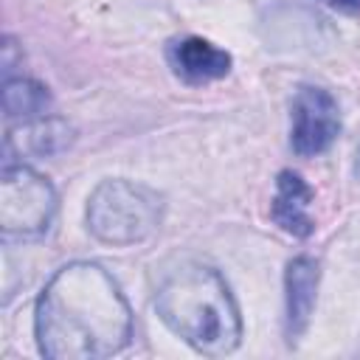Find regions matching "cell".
I'll return each mask as SVG.
<instances>
[{"label":"cell","mask_w":360,"mask_h":360,"mask_svg":"<svg viewBox=\"0 0 360 360\" xmlns=\"http://www.w3.org/2000/svg\"><path fill=\"white\" fill-rule=\"evenodd\" d=\"M34 338L48 360H101L127 349L132 309L118 281L96 262H70L42 287Z\"/></svg>","instance_id":"obj_1"},{"label":"cell","mask_w":360,"mask_h":360,"mask_svg":"<svg viewBox=\"0 0 360 360\" xmlns=\"http://www.w3.org/2000/svg\"><path fill=\"white\" fill-rule=\"evenodd\" d=\"M158 318L194 352L228 354L242 340V315L225 278L208 264L174 267L155 292Z\"/></svg>","instance_id":"obj_2"},{"label":"cell","mask_w":360,"mask_h":360,"mask_svg":"<svg viewBox=\"0 0 360 360\" xmlns=\"http://www.w3.org/2000/svg\"><path fill=\"white\" fill-rule=\"evenodd\" d=\"M163 219V197L132 180H104L87 200L90 233L115 248L146 242Z\"/></svg>","instance_id":"obj_3"},{"label":"cell","mask_w":360,"mask_h":360,"mask_svg":"<svg viewBox=\"0 0 360 360\" xmlns=\"http://www.w3.org/2000/svg\"><path fill=\"white\" fill-rule=\"evenodd\" d=\"M56 191L45 174L25 163H6L0 172V231L31 239L51 228Z\"/></svg>","instance_id":"obj_4"},{"label":"cell","mask_w":360,"mask_h":360,"mask_svg":"<svg viewBox=\"0 0 360 360\" xmlns=\"http://www.w3.org/2000/svg\"><path fill=\"white\" fill-rule=\"evenodd\" d=\"M340 135V110L329 90L304 84L290 107V146L301 158L323 155Z\"/></svg>","instance_id":"obj_5"},{"label":"cell","mask_w":360,"mask_h":360,"mask_svg":"<svg viewBox=\"0 0 360 360\" xmlns=\"http://www.w3.org/2000/svg\"><path fill=\"white\" fill-rule=\"evenodd\" d=\"M321 284V264L312 256H295L284 270V335L287 343H298L307 332Z\"/></svg>","instance_id":"obj_6"},{"label":"cell","mask_w":360,"mask_h":360,"mask_svg":"<svg viewBox=\"0 0 360 360\" xmlns=\"http://www.w3.org/2000/svg\"><path fill=\"white\" fill-rule=\"evenodd\" d=\"M174 76L186 84H208L231 73V53L202 37H180L166 48Z\"/></svg>","instance_id":"obj_7"},{"label":"cell","mask_w":360,"mask_h":360,"mask_svg":"<svg viewBox=\"0 0 360 360\" xmlns=\"http://www.w3.org/2000/svg\"><path fill=\"white\" fill-rule=\"evenodd\" d=\"M73 141V129L68 121L53 115H37L20 121L6 132V155L8 158H51L68 149Z\"/></svg>","instance_id":"obj_8"},{"label":"cell","mask_w":360,"mask_h":360,"mask_svg":"<svg viewBox=\"0 0 360 360\" xmlns=\"http://www.w3.org/2000/svg\"><path fill=\"white\" fill-rule=\"evenodd\" d=\"M309 208H312V188L307 186V180L292 169L278 172L276 194L270 202L273 222L284 233H290L295 239H307L315 231V219H312Z\"/></svg>","instance_id":"obj_9"},{"label":"cell","mask_w":360,"mask_h":360,"mask_svg":"<svg viewBox=\"0 0 360 360\" xmlns=\"http://www.w3.org/2000/svg\"><path fill=\"white\" fill-rule=\"evenodd\" d=\"M51 107V93L45 84H39L37 79L28 76H6L3 84V110L8 118H37L45 115V110Z\"/></svg>","instance_id":"obj_10"},{"label":"cell","mask_w":360,"mask_h":360,"mask_svg":"<svg viewBox=\"0 0 360 360\" xmlns=\"http://www.w3.org/2000/svg\"><path fill=\"white\" fill-rule=\"evenodd\" d=\"M323 3L343 14H360V0H323Z\"/></svg>","instance_id":"obj_11"}]
</instances>
